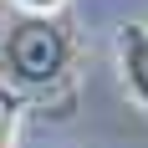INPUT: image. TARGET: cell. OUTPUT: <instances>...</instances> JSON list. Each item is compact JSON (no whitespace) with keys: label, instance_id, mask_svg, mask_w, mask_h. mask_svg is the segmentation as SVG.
I'll return each instance as SVG.
<instances>
[{"label":"cell","instance_id":"obj_2","mask_svg":"<svg viewBox=\"0 0 148 148\" xmlns=\"http://www.w3.org/2000/svg\"><path fill=\"white\" fill-rule=\"evenodd\" d=\"M118 72H123L128 97L148 112V26L128 21V26L118 31Z\"/></svg>","mask_w":148,"mask_h":148},{"label":"cell","instance_id":"obj_1","mask_svg":"<svg viewBox=\"0 0 148 148\" xmlns=\"http://www.w3.org/2000/svg\"><path fill=\"white\" fill-rule=\"evenodd\" d=\"M0 66L15 87H51L72 66V36L51 26V15H26V26H15V36L0 46Z\"/></svg>","mask_w":148,"mask_h":148},{"label":"cell","instance_id":"obj_4","mask_svg":"<svg viewBox=\"0 0 148 148\" xmlns=\"http://www.w3.org/2000/svg\"><path fill=\"white\" fill-rule=\"evenodd\" d=\"M15 5H21L26 15H56L61 5H66V0H15Z\"/></svg>","mask_w":148,"mask_h":148},{"label":"cell","instance_id":"obj_3","mask_svg":"<svg viewBox=\"0 0 148 148\" xmlns=\"http://www.w3.org/2000/svg\"><path fill=\"white\" fill-rule=\"evenodd\" d=\"M15 128H21L15 102H0V148H15Z\"/></svg>","mask_w":148,"mask_h":148}]
</instances>
